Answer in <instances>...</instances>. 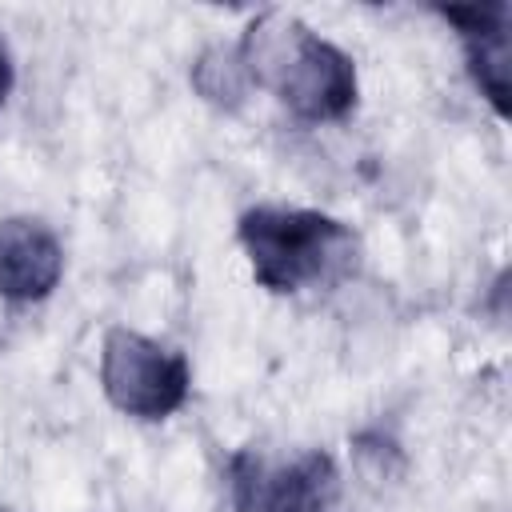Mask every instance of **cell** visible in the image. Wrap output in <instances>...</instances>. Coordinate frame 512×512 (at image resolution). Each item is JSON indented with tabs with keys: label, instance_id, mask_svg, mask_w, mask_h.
Segmentation results:
<instances>
[{
	"label": "cell",
	"instance_id": "cell-5",
	"mask_svg": "<svg viewBox=\"0 0 512 512\" xmlns=\"http://www.w3.org/2000/svg\"><path fill=\"white\" fill-rule=\"evenodd\" d=\"M64 276V248L56 232L36 216L0 220V296L12 304H36L52 296Z\"/></svg>",
	"mask_w": 512,
	"mask_h": 512
},
{
	"label": "cell",
	"instance_id": "cell-9",
	"mask_svg": "<svg viewBox=\"0 0 512 512\" xmlns=\"http://www.w3.org/2000/svg\"><path fill=\"white\" fill-rule=\"evenodd\" d=\"M0 512H12V508H4V504H0Z\"/></svg>",
	"mask_w": 512,
	"mask_h": 512
},
{
	"label": "cell",
	"instance_id": "cell-1",
	"mask_svg": "<svg viewBox=\"0 0 512 512\" xmlns=\"http://www.w3.org/2000/svg\"><path fill=\"white\" fill-rule=\"evenodd\" d=\"M248 84L272 88L288 112L324 124L356 108V64L288 12H264L236 44Z\"/></svg>",
	"mask_w": 512,
	"mask_h": 512
},
{
	"label": "cell",
	"instance_id": "cell-3",
	"mask_svg": "<svg viewBox=\"0 0 512 512\" xmlns=\"http://www.w3.org/2000/svg\"><path fill=\"white\" fill-rule=\"evenodd\" d=\"M100 384L112 408L136 420H164L188 400V360L132 328H108L100 348Z\"/></svg>",
	"mask_w": 512,
	"mask_h": 512
},
{
	"label": "cell",
	"instance_id": "cell-6",
	"mask_svg": "<svg viewBox=\"0 0 512 512\" xmlns=\"http://www.w3.org/2000/svg\"><path fill=\"white\" fill-rule=\"evenodd\" d=\"M444 20L460 28L468 72L480 96L508 116V88H512V32H508V4H468V8H440Z\"/></svg>",
	"mask_w": 512,
	"mask_h": 512
},
{
	"label": "cell",
	"instance_id": "cell-7",
	"mask_svg": "<svg viewBox=\"0 0 512 512\" xmlns=\"http://www.w3.org/2000/svg\"><path fill=\"white\" fill-rule=\"evenodd\" d=\"M192 88L216 104V108H240L244 104V92H248V72H244V60L236 48H224V44H212L196 56L192 64Z\"/></svg>",
	"mask_w": 512,
	"mask_h": 512
},
{
	"label": "cell",
	"instance_id": "cell-8",
	"mask_svg": "<svg viewBox=\"0 0 512 512\" xmlns=\"http://www.w3.org/2000/svg\"><path fill=\"white\" fill-rule=\"evenodd\" d=\"M8 92H12V52H8V44L0 36V104L8 100Z\"/></svg>",
	"mask_w": 512,
	"mask_h": 512
},
{
	"label": "cell",
	"instance_id": "cell-2",
	"mask_svg": "<svg viewBox=\"0 0 512 512\" xmlns=\"http://www.w3.org/2000/svg\"><path fill=\"white\" fill-rule=\"evenodd\" d=\"M252 276L268 292H300L344 280L360 260V240L336 216L312 208H248L236 224Z\"/></svg>",
	"mask_w": 512,
	"mask_h": 512
},
{
	"label": "cell",
	"instance_id": "cell-4",
	"mask_svg": "<svg viewBox=\"0 0 512 512\" xmlns=\"http://www.w3.org/2000/svg\"><path fill=\"white\" fill-rule=\"evenodd\" d=\"M228 488L240 512H320L336 492V464L328 452L312 448L272 468L252 448H240L228 460Z\"/></svg>",
	"mask_w": 512,
	"mask_h": 512
}]
</instances>
